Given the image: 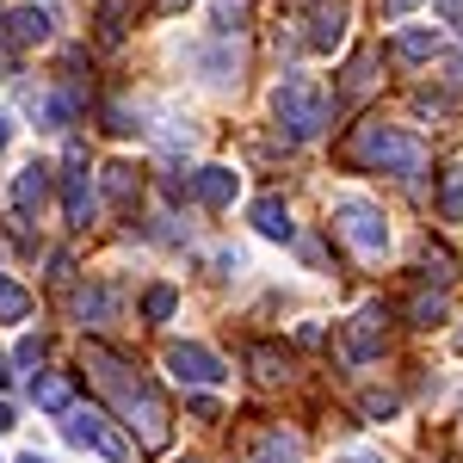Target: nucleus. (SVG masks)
<instances>
[{
  "instance_id": "30",
  "label": "nucleus",
  "mask_w": 463,
  "mask_h": 463,
  "mask_svg": "<svg viewBox=\"0 0 463 463\" xmlns=\"http://www.w3.org/2000/svg\"><path fill=\"white\" fill-rule=\"evenodd\" d=\"M13 143V118H0V148Z\"/></svg>"
},
{
  "instance_id": "17",
  "label": "nucleus",
  "mask_w": 463,
  "mask_h": 463,
  "mask_svg": "<svg viewBox=\"0 0 463 463\" xmlns=\"http://www.w3.org/2000/svg\"><path fill=\"white\" fill-rule=\"evenodd\" d=\"M297 451H303V439H297V432H266V439H260V451H253L248 463H297Z\"/></svg>"
},
{
  "instance_id": "7",
  "label": "nucleus",
  "mask_w": 463,
  "mask_h": 463,
  "mask_svg": "<svg viewBox=\"0 0 463 463\" xmlns=\"http://www.w3.org/2000/svg\"><path fill=\"white\" fill-rule=\"evenodd\" d=\"M383 321H390L383 303H364V309L346 321V358H353V364H364V358L383 353Z\"/></svg>"
},
{
  "instance_id": "11",
  "label": "nucleus",
  "mask_w": 463,
  "mask_h": 463,
  "mask_svg": "<svg viewBox=\"0 0 463 463\" xmlns=\"http://www.w3.org/2000/svg\"><path fill=\"white\" fill-rule=\"evenodd\" d=\"M43 204H50V167H43V161H32V167H19V174H13V211L32 222Z\"/></svg>"
},
{
  "instance_id": "4",
  "label": "nucleus",
  "mask_w": 463,
  "mask_h": 463,
  "mask_svg": "<svg viewBox=\"0 0 463 463\" xmlns=\"http://www.w3.org/2000/svg\"><path fill=\"white\" fill-rule=\"evenodd\" d=\"M334 222H340V235H346L364 260H383V248H390V222H383V211H377L364 192H340V198H334Z\"/></svg>"
},
{
  "instance_id": "18",
  "label": "nucleus",
  "mask_w": 463,
  "mask_h": 463,
  "mask_svg": "<svg viewBox=\"0 0 463 463\" xmlns=\"http://www.w3.org/2000/svg\"><path fill=\"white\" fill-rule=\"evenodd\" d=\"M32 402L43 408V414H69V402H74V395H69V377H37V383H32Z\"/></svg>"
},
{
  "instance_id": "2",
  "label": "nucleus",
  "mask_w": 463,
  "mask_h": 463,
  "mask_svg": "<svg viewBox=\"0 0 463 463\" xmlns=\"http://www.w3.org/2000/svg\"><path fill=\"white\" fill-rule=\"evenodd\" d=\"M358 167H377V174H420L427 167V148L420 137H408V130H395V124H364L353 143H346Z\"/></svg>"
},
{
  "instance_id": "22",
  "label": "nucleus",
  "mask_w": 463,
  "mask_h": 463,
  "mask_svg": "<svg viewBox=\"0 0 463 463\" xmlns=\"http://www.w3.org/2000/svg\"><path fill=\"white\" fill-rule=\"evenodd\" d=\"M253 377H266V383H279V377H285V353H279V346H253Z\"/></svg>"
},
{
  "instance_id": "1",
  "label": "nucleus",
  "mask_w": 463,
  "mask_h": 463,
  "mask_svg": "<svg viewBox=\"0 0 463 463\" xmlns=\"http://www.w3.org/2000/svg\"><path fill=\"white\" fill-rule=\"evenodd\" d=\"M87 364H93L99 390H111L118 402H124V414L143 427V445H148V451H161V445H167V408L155 402V390H148V383L130 371V364H124V358H111L106 346H87Z\"/></svg>"
},
{
  "instance_id": "12",
  "label": "nucleus",
  "mask_w": 463,
  "mask_h": 463,
  "mask_svg": "<svg viewBox=\"0 0 463 463\" xmlns=\"http://www.w3.org/2000/svg\"><path fill=\"white\" fill-rule=\"evenodd\" d=\"M93 25L99 43H124V32L137 25V0H93Z\"/></svg>"
},
{
  "instance_id": "34",
  "label": "nucleus",
  "mask_w": 463,
  "mask_h": 463,
  "mask_svg": "<svg viewBox=\"0 0 463 463\" xmlns=\"http://www.w3.org/2000/svg\"><path fill=\"white\" fill-rule=\"evenodd\" d=\"M0 383H6V353H0Z\"/></svg>"
},
{
  "instance_id": "10",
  "label": "nucleus",
  "mask_w": 463,
  "mask_h": 463,
  "mask_svg": "<svg viewBox=\"0 0 463 463\" xmlns=\"http://www.w3.org/2000/svg\"><path fill=\"white\" fill-rule=\"evenodd\" d=\"M235 192H241V174H235V167H198V174H192V198H198L204 211H229Z\"/></svg>"
},
{
  "instance_id": "25",
  "label": "nucleus",
  "mask_w": 463,
  "mask_h": 463,
  "mask_svg": "<svg viewBox=\"0 0 463 463\" xmlns=\"http://www.w3.org/2000/svg\"><path fill=\"white\" fill-rule=\"evenodd\" d=\"M445 216H463V174H445Z\"/></svg>"
},
{
  "instance_id": "19",
  "label": "nucleus",
  "mask_w": 463,
  "mask_h": 463,
  "mask_svg": "<svg viewBox=\"0 0 463 463\" xmlns=\"http://www.w3.org/2000/svg\"><path fill=\"white\" fill-rule=\"evenodd\" d=\"M74 316L93 321V327H99V321H111V290L106 285H87L80 297H74Z\"/></svg>"
},
{
  "instance_id": "24",
  "label": "nucleus",
  "mask_w": 463,
  "mask_h": 463,
  "mask_svg": "<svg viewBox=\"0 0 463 463\" xmlns=\"http://www.w3.org/2000/svg\"><path fill=\"white\" fill-rule=\"evenodd\" d=\"M445 309H451L445 297H420V303H414L408 316H414V327H432V321H445Z\"/></svg>"
},
{
  "instance_id": "36",
  "label": "nucleus",
  "mask_w": 463,
  "mask_h": 463,
  "mask_svg": "<svg viewBox=\"0 0 463 463\" xmlns=\"http://www.w3.org/2000/svg\"><path fill=\"white\" fill-rule=\"evenodd\" d=\"M458 353H463V327H458Z\"/></svg>"
},
{
  "instance_id": "33",
  "label": "nucleus",
  "mask_w": 463,
  "mask_h": 463,
  "mask_svg": "<svg viewBox=\"0 0 463 463\" xmlns=\"http://www.w3.org/2000/svg\"><path fill=\"white\" fill-rule=\"evenodd\" d=\"M19 463H50V458H37V451H32V458H19Z\"/></svg>"
},
{
  "instance_id": "32",
  "label": "nucleus",
  "mask_w": 463,
  "mask_h": 463,
  "mask_svg": "<svg viewBox=\"0 0 463 463\" xmlns=\"http://www.w3.org/2000/svg\"><path fill=\"white\" fill-rule=\"evenodd\" d=\"M6 427H13V408H6V402H0V432H6Z\"/></svg>"
},
{
  "instance_id": "23",
  "label": "nucleus",
  "mask_w": 463,
  "mask_h": 463,
  "mask_svg": "<svg viewBox=\"0 0 463 463\" xmlns=\"http://www.w3.org/2000/svg\"><path fill=\"white\" fill-rule=\"evenodd\" d=\"M358 93H371V50H358L346 69V99H358Z\"/></svg>"
},
{
  "instance_id": "29",
  "label": "nucleus",
  "mask_w": 463,
  "mask_h": 463,
  "mask_svg": "<svg viewBox=\"0 0 463 463\" xmlns=\"http://www.w3.org/2000/svg\"><path fill=\"white\" fill-rule=\"evenodd\" d=\"M414 6H420V0H383V13H390V19H402V13H414Z\"/></svg>"
},
{
  "instance_id": "27",
  "label": "nucleus",
  "mask_w": 463,
  "mask_h": 463,
  "mask_svg": "<svg viewBox=\"0 0 463 463\" xmlns=\"http://www.w3.org/2000/svg\"><path fill=\"white\" fill-rule=\"evenodd\" d=\"M364 414H395V395H364Z\"/></svg>"
},
{
  "instance_id": "9",
  "label": "nucleus",
  "mask_w": 463,
  "mask_h": 463,
  "mask_svg": "<svg viewBox=\"0 0 463 463\" xmlns=\"http://www.w3.org/2000/svg\"><path fill=\"white\" fill-rule=\"evenodd\" d=\"M50 37V13L43 6H13V13H0V43L6 50H32Z\"/></svg>"
},
{
  "instance_id": "35",
  "label": "nucleus",
  "mask_w": 463,
  "mask_h": 463,
  "mask_svg": "<svg viewBox=\"0 0 463 463\" xmlns=\"http://www.w3.org/2000/svg\"><path fill=\"white\" fill-rule=\"evenodd\" d=\"M451 69H458V80H463V56H458V62H451Z\"/></svg>"
},
{
  "instance_id": "28",
  "label": "nucleus",
  "mask_w": 463,
  "mask_h": 463,
  "mask_svg": "<svg viewBox=\"0 0 463 463\" xmlns=\"http://www.w3.org/2000/svg\"><path fill=\"white\" fill-rule=\"evenodd\" d=\"M185 6H192V0H155V13H161V19H174V13H185Z\"/></svg>"
},
{
  "instance_id": "5",
  "label": "nucleus",
  "mask_w": 463,
  "mask_h": 463,
  "mask_svg": "<svg viewBox=\"0 0 463 463\" xmlns=\"http://www.w3.org/2000/svg\"><path fill=\"white\" fill-rule=\"evenodd\" d=\"M69 439H74V445H87V451H99V458H111V463H130V445L106 427L99 408H69Z\"/></svg>"
},
{
  "instance_id": "3",
  "label": "nucleus",
  "mask_w": 463,
  "mask_h": 463,
  "mask_svg": "<svg viewBox=\"0 0 463 463\" xmlns=\"http://www.w3.org/2000/svg\"><path fill=\"white\" fill-rule=\"evenodd\" d=\"M272 118H279V130H285L290 143H316L321 130H327V93H321L316 80L290 74L285 87L272 93Z\"/></svg>"
},
{
  "instance_id": "15",
  "label": "nucleus",
  "mask_w": 463,
  "mask_h": 463,
  "mask_svg": "<svg viewBox=\"0 0 463 463\" xmlns=\"http://www.w3.org/2000/svg\"><path fill=\"white\" fill-rule=\"evenodd\" d=\"M253 229H260L266 241H290V235H297V229H290V211L279 198H260V204H253Z\"/></svg>"
},
{
  "instance_id": "8",
  "label": "nucleus",
  "mask_w": 463,
  "mask_h": 463,
  "mask_svg": "<svg viewBox=\"0 0 463 463\" xmlns=\"http://www.w3.org/2000/svg\"><path fill=\"white\" fill-rule=\"evenodd\" d=\"M62 211H69V222H93L99 216V198H93V174H87V161L80 155H69V174H62Z\"/></svg>"
},
{
  "instance_id": "26",
  "label": "nucleus",
  "mask_w": 463,
  "mask_h": 463,
  "mask_svg": "<svg viewBox=\"0 0 463 463\" xmlns=\"http://www.w3.org/2000/svg\"><path fill=\"white\" fill-rule=\"evenodd\" d=\"M241 6H248V0H216V19H222V32H229V19H241Z\"/></svg>"
},
{
  "instance_id": "16",
  "label": "nucleus",
  "mask_w": 463,
  "mask_h": 463,
  "mask_svg": "<svg viewBox=\"0 0 463 463\" xmlns=\"http://www.w3.org/2000/svg\"><path fill=\"white\" fill-rule=\"evenodd\" d=\"M106 192H111V211H130V204H137V167H124V161H111L106 174Z\"/></svg>"
},
{
  "instance_id": "14",
  "label": "nucleus",
  "mask_w": 463,
  "mask_h": 463,
  "mask_svg": "<svg viewBox=\"0 0 463 463\" xmlns=\"http://www.w3.org/2000/svg\"><path fill=\"white\" fill-rule=\"evenodd\" d=\"M340 37H346V13H340V6H316V13H309V50L327 56Z\"/></svg>"
},
{
  "instance_id": "13",
  "label": "nucleus",
  "mask_w": 463,
  "mask_h": 463,
  "mask_svg": "<svg viewBox=\"0 0 463 463\" xmlns=\"http://www.w3.org/2000/svg\"><path fill=\"white\" fill-rule=\"evenodd\" d=\"M439 43H445V37H439V25H408V32H395V56H402V62H432V56H439Z\"/></svg>"
},
{
  "instance_id": "20",
  "label": "nucleus",
  "mask_w": 463,
  "mask_h": 463,
  "mask_svg": "<svg viewBox=\"0 0 463 463\" xmlns=\"http://www.w3.org/2000/svg\"><path fill=\"white\" fill-rule=\"evenodd\" d=\"M25 316H32V290L0 279V321H25Z\"/></svg>"
},
{
  "instance_id": "6",
  "label": "nucleus",
  "mask_w": 463,
  "mask_h": 463,
  "mask_svg": "<svg viewBox=\"0 0 463 463\" xmlns=\"http://www.w3.org/2000/svg\"><path fill=\"white\" fill-rule=\"evenodd\" d=\"M167 371H174L179 383H192V390H211V383H222L229 371H222V358L216 353H204V346H167Z\"/></svg>"
},
{
  "instance_id": "31",
  "label": "nucleus",
  "mask_w": 463,
  "mask_h": 463,
  "mask_svg": "<svg viewBox=\"0 0 463 463\" xmlns=\"http://www.w3.org/2000/svg\"><path fill=\"white\" fill-rule=\"evenodd\" d=\"M340 463H377V458H371V451H353V458H340Z\"/></svg>"
},
{
  "instance_id": "21",
  "label": "nucleus",
  "mask_w": 463,
  "mask_h": 463,
  "mask_svg": "<svg viewBox=\"0 0 463 463\" xmlns=\"http://www.w3.org/2000/svg\"><path fill=\"white\" fill-rule=\"evenodd\" d=\"M174 309H179V290H174V285H155V290L143 297V316H148V321H167Z\"/></svg>"
}]
</instances>
